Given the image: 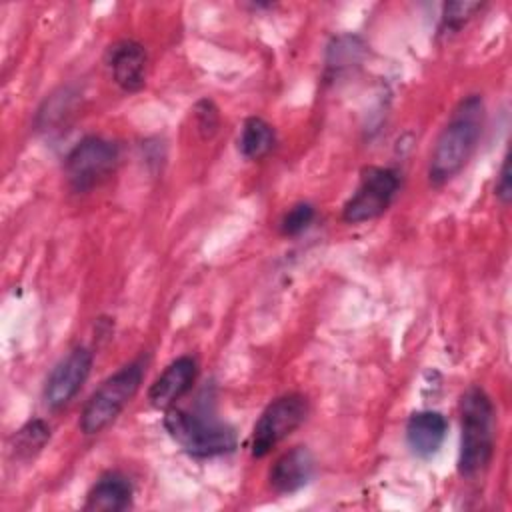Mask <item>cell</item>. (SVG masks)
Instances as JSON below:
<instances>
[{
    "label": "cell",
    "mask_w": 512,
    "mask_h": 512,
    "mask_svg": "<svg viewBox=\"0 0 512 512\" xmlns=\"http://www.w3.org/2000/svg\"><path fill=\"white\" fill-rule=\"evenodd\" d=\"M484 130V100L470 94L458 102L450 120L438 134L430 164L428 178L434 186L452 180L472 158Z\"/></svg>",
    "instance_id": "obj_1"
},
{
    "label": "cell",
    "mask_w": 512,
    "mask_h": 512,
    "mask_svg": "<svg viewBox=\"0 0 512 512\" xmlns=\"http://www.w3.org/2000/svg\"><path fill=\"white\" fill-rule=\"evenodd\" d=\"M460 454L458 472L466 478L480 474L492 460L496 412L480 386H470L460 400Z\"/></svg>",
    "instance_id": "obj_2"
},
{
    "label": "cell",
    "mask_w": 512,
    "mask_h": 512,
    "mask_svg": "<svg viewBox=\"0 0 512 512\" xmlns=\"http://www.w3.org/2000/svg\"><path fill=\"white\" fill-rule=\"evenodd\" d=\"M164 412V428L190 456L210 458L236 448V434L226 424L176 406Z\"/></svg>",
    "instance_id": "obj_3"
},
{
    "label": "cell",
    "mask_w": 512,
    "mask_h": 512,
    "mask_svg": "<svg viewBox=\"0 0 512 512\" xmlns=\"http://www.w3.org/2000/svg\"><path fill=\"white\" fill-rule=\"evenodd\" d=\"M144 378L142 362H130L106 378L86 402L80 414V430L84 434H98L112 424L118 414L136 396Z\"/></svg>",
    "instance_id": "obj_4"
},
{
    "label": "cell",
    "mask_w": 512,
    "mask_h": 512,
    "mask_svg": "<svg viewBox=\"0 0 512 512\" xmlns=\"http://www.w3.org/2000/svg\"><path fill=\"white\" fill-rule=\"evenodd\" d=\"M118 158L120 154L114 142L100 136H86L66 156V180L76 192L92 190L116 170Z\"/></svg>",
    "instance_id": "obj_5"
},
{
    "label": "cell",
    "mask_w": 512,
    "mask_h": 512,
    "mask_svg": "<svg viewBox=\"0 0 512 512\" xmlns=\"http://www.w3.org/2000/svg\"><path fill=\"white\" fill-rule=\"evenodd\" d=\"M308 416V400L302 394H284L272 400L254 424L250 452L256 458L266 456L276 444L288 438Z\"/></svg>",
    "instance_id": "obj_6"
},
{
    "label": "cell",
    "mask_w": 512,
    "mask_h": 512,
    "mask_svg": "<svg viewBox=\"0 0 512 512\" xmlns=\"http://www.w3.org/2000/svg\"><path fill=\"white\" fill-rule=\"evenodd\" d=\"M400 178L392 168L366 166L360 172V184L342 208V218L348 224H360L378 218L388 210L398 194Z\"/></svg>",
    "instance_id": "obj_7"
},
{
    "label": "cell",
    "mask_w": 512,
    "mask_h": 512,
    "mask_svg": "<svg viewBox=\"0 0 512 512\" xmlns=\"http://www.w3.org/2000/svg\"><path fill=\"white\" fill-rule=\"evenodd\" d=\"M92 360V352L84 346H78L54 366L44 386V402L50 410L66 406L80 392L90 376Z\"/></svg>",
    "instance_id": "obj_8"
},
{
    "label": "cell",
    "mask_w": 512,
    "mask_h": 512,
    "mask_svg": "<svg viewBox=\"0 0 512 512\" xmlns=\"http://www.w3.org/2000/svg\"><path fill=\"white\" fill-rule=\"evenodd\" d=\"M198 364L192 356L172 360L148 390V400L158 410L172 408L194 384Z\"/></svg>",
    "instance_id": "obj_9"
},
{
    "label": "cell",
    "mask_w": 512,
    "mask_h": 512,
    "mask_svg": "<svg viewBox=\"0 0 512 512\" xmlns=\"http://www.w3.org/2000/svg\"><path fill=\"white\" fill-rule=\"evenodd\" d=\"M108 68L112 80L124 92H138L146 82L148 56L142 44L136 40H120L108 50Z\"/></svg>",
    "instance_id": "obj_10"
},
{
    "label": "cell",
    "mask_w": 512,
    "mask_h": 512,
    "mask_svg": "<svg viewBox=\"0 0 512 512\" xmlns=\"http://www.w3.org/2000/svg\"><path fill=\"white\" fill-rule=\"evenodd\" d=\"M314 456L308 448L296 446L284 452L270 468L268 482L270 488L278 494H292L304 488L314 476Z\"/></svg>",
    "instance_id": "obj_11"
},
{
    "label": "cell",
    "mask_w": 512,
    "mask_h": 512,
    "mask_svg": "<svg viewBox=\"0 0 512 512\" xmlns=\"http://www.w3.org/2000/svg\"><path fill=\"white\" fill-rule=\"evenodd\" d=\"M448 434V422L444 414L436 410L414 412L406 422V442L420 458L434 456L444 444Z\"/></svg>",
    "instance_id": "obj_12"
},
{
    "label": "cell",
    "mask_w": 512,
    "mask_h": 512,
    "mask_svg": "<svg viewBox=\"0 0 512 512\" xmlns=\"http://www.w3.org/2000/svg\"><path fill=\"white\" fill-rule=\"evenodd\" d=\"M132 496V482L124 474L106 472L94 482V486L86 494L84 508L98 512H120L132 506Z\"/></svg>",
    "instance_id": "obj_13"
},
{
    "label": "cell",
    "mask_w": 512,
    "mask_h": 512,
    "mask_svg": "<svg viewBox=\"0 0 512 512\" xmlns=\"http://www.w3.org/2000/svg\"><path fill=\"white\" fill-rule=\"evenodd\" d=\"M276 144V134L274 128L258 116H250L244 120L240 138H238V148L244 158L258 160L264 158Z\"/></svg>",
    "instance_id": "obj_14"
},
{
    "label": "cell",
    "mask_w": 512,
    "mask_h": 512,
    "mask_svg": "<svg viewBox=\"0 0 512 512\" xmlns=\"http://www.w3.org/2000/svg\"><path fill=\"white\" fill-rule=\"evenodd\" d=\"M362 54H364V44L358 36H350V34L338 36L328 46L326 68L332 70L334 74H338L344 68H350L352 64H358L362 60Z\"/></svg>",
    "instance_id": "obj_15"
},
{
    "label": "cell",
    "mask_w": 512,
    "mask_h": 512,
    "mask_svg": "<svg viewBox=\"0 0 512 512\" xmlns=\"http://www.w3.org/2000/svg\"><path fill=\"white\" fill-rule=\"evenodd\" d=\"M50 440V426L36 418L26 422L14 436V454L18 458H30L38 454Z\"/></svg>",
    "instance_id": "obj_16"
},
{
    "label": "cell",
    "mask_w": 512,
    "mask_h": 512,
    "mask_svg": "<svg viewBox=\"0 0 512 512\" xmlns=\"http://www.w3.org/2000/svg\"><path fill=\"white\" fill-rule=\"evenodd\" d=\"M314 216H316V210L312 204L308 202H298L294 204L280 220V232L284 236H298L302 234L304 230L310 228V224L314 222Z\"/></svg>",
    "instance_id": "obj_17"
},
{
    "label": "cell",
    "mask_w": 512,
    "mask_h": 512,
    "mask_svg": "<svg viewBox=\"0 0 512 512\" xmlns=\"http://www.w3.org/2000/svg\"><path fill=\"white\" fill-rule=\"evenodd\" d=\"M478 10L482 2H448L442 8V30H460Z\"/></svg>",
    "instance_id": "obj_18"
},
{
    "label": "cell",
    "mask_w": 512,
    "mask_h": 512,
    "mask_svg": "<svg viewBox=\"0 0 512 512\" xmlns=\"http://www.w3.org/2000/svg\"><path fill=\"white\" fill-rule=\"evenodd\" d=\"M496 198L502 202V204H508L510 198H512V184H510V158L508 154L504 156L502 160V166H500V172L496 176Z\"/></svg>",
    "instance_id": "obj_19"
}]
</instances>
